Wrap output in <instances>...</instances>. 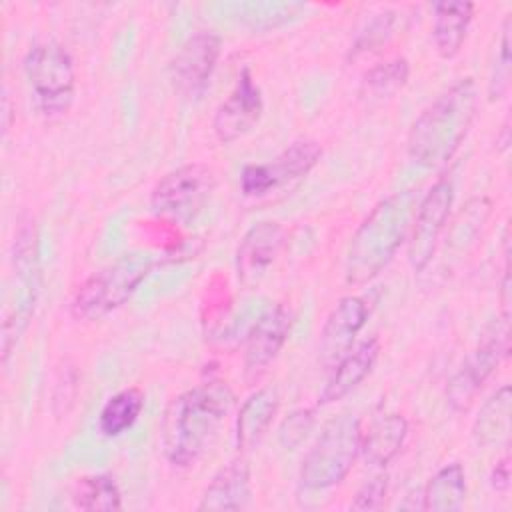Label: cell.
<instances>
[{"label": "cell", "instance_id": "25", "mask_svg": "<svg viewBox=\"0 0 512 512\" xmlns=\"http://www.w3.org/2000/svg\"><path fill=\"white\" fill-rule=\"evenodd\" d=\"M72 502L86 512H112L122 508V494L112 476L90 474L76 480Z\"/></svg>", "mask_w": 512, "mask_h": 512}, {"label": "cell", "instance_id": "31", "mask_svg": "<svg viewBox=\"0 0 512 512\" xmlns=\"http://www.w3.org/2000/svg\"><path fill=\"white\" fill-rule=\"evenodd\" d=\"M490 484L496 490H506L510 486V458L508 454L494 466L490 474Z\"/></svg>", "mask_w": 512, "mask_h": 512}, {"label": "cell", "instance_id": "20", "mask_svg": "<svg viewBox=\"0 0 512 512\" xmlns=\"http://www.w3.org/2000/svg\"><path fill=\"white\" fill-rule=\"evenodd\" d=\"M474 4L466 0H440L432 4V40L442 58H454L468 34Z\"/></svg>", "mask_w": 512, "mask_h": 512}, {"label": "cell", "instance_id": "22", "mask_svg": "<svg viewBox=\"0 0 512 512\" xmlns=\"http://www.w3.org/2000/svg\"><path fill=\"white\" fill-rule=\"evenodd\" d=\"M510 418H512V392L504 384L494 390L478 410L472 424V438L478 446L490 448L508 444L510 438Z\"/></svg>", "mask_w": 512, "mask_h": 512}, {"label": "cell", "instance_id": "3", "mask_svg": "<svg viewBox=\"0 0 512 512\" xmlns=\"http://www.w3.org/2000/svg\"><path fill=\"white\" fill-rule=\"evenodd\" d=\"M416 206L414 190H402L382 198L370 210L348 244L344 260L348 284H366L390 264L410 232Z\"/></svg>", "mask_w": 512, "mask_h": 512}, {"label": "cell", "instance_id": "1", "mask_svg": "<svg viewBox=\"0 0 512 512\" xmlns=\"http://www.w3.org/2000/svg\"><path fill=\"white\" fill-rule=\"evenodd\" d=\"M234 406V392L222 380H208L172 398L162 420V450L176 468L200 460L212 446Z\"/></svg>", "mask_w": 512, "mask_h": 512}, {"label": "cell", "instance_id": "23", "mask_svg": "<svg viewBox=\"0 0 512 512\" xmlns=\"http://www.w3.org/2000/svg\"><path fill=\"white\" fill-rule=\"evenodd\" d=\"M466 500V474L458 462L442 466L426 484L422 492V510L454 512Z\"/></svg>", "mask_w": 512, "mask_h": 512}, {"label": "cell", "instance_id": "17", "mask_svg": "<svg viewBox=\"0 0 512 512\" xmlns=\"http://www.w3.org/2000/svg\"><path fill=\"white\" fill-rule=\"evenodd\" d=\"M378 356L380 340L376 336L362 340L356 348L346 352L332 368L330 378L318 396V402L332 404L348 396L372 372Z\"/></svg>", "mask_w": 512, "mask_h": 512}, {"label": "cell", "instance_id": "16", "mask_svg": "<svg viewBox=\"0 0 512 512\" xmlns=\"http://www.w3.org/2000/svg\"><path fill=\"white\" fill-rule=\"evenodd\" d=\"M284 246V228L274 220L252 224L236 248L238 282L252 290L256 288Z\"/></svg>", "mask_w": 512, "mask_h": 512}, {"label": "cell", "instance_id": "2", "mask_svg": "<svg viewBox=\"0 0 512 512\" xmlns=\"http://www.w3.org/2000/svg\"><path fill=\"white\" fill-rule=\"evenodd\" d=\"M478 110V86L472 76L456 80L412 122L408 154L424 168L444 166L470 132Z\"/></svg>", "mask_w": 512, "mask_h": 512}, {"label": "cell", "instance_id": "19", "mask_svg": "<svg viewBox=\"0 0 512 512\" xmlns=\"http://www.w3.org/2000/svg\"><path fill=\"white\" fill-rule=\"evenodd\" d=\"M280 406L278 390L272 386L258 388L240 406L236 418V446L240 452L254 450L268 432Z\"/></svg>", "mask_w": 512, "mask_h": 512}, {"label": "cell", "instance_id": "6", "mask_svg": "<svg viewBox=\"0 0 512 512\" xmlns=\"http://www.w3.org/2000/svg\"><path fill=\"white\" fill-rule=\"evenodd\" d=\"M24 76L40 114L48 118L70 110L76 90V72L70 52L56 40L30 46L24 56Z\"/></svg>", "mask_w": 512, "mask_h": 512}, {"label": "cell", "instance_id": "4", "mask_svg": "<svg viewBox=\"0 0 512 512\" xmlns=\"http://www.w3.org/2000/svg\"><path fill=\"white\" fill-rule=\"evenodd\" d=\"M156 256L132 250L92 272L74 292L70 314L76 320H98L126 304L156 266Z\"/></svg>", "mask_w": 512, "mask_h": 512}, {"label": "cell", "instance_id": "13", "mask_svg": "<svg viewBox=\"0 0 512 512\" xmlns=\"http://www.w3.org/2000/svg\"><path fill=\"white\" fill-rule=\"evenodd\" d=\"M222 40L212 30H198L184 40L170 64L174 88L182 96H198L216 68Z\"/></svg>", "mask_w": 512, "mask_h": 512}, {"label": "cell", "instance_id": "7", "mask_svg": "<svg viewBox=\"0 0 512 512\" xmlns=\"http://www.w3.org/2000/svg\"><path fill=\"white\" fill-rule=\"evenodd\" d=\"M510 350V320L500 318L490 322L478 346L454 372L446 386V402L454 412H466L482 390L486 380L496 372L500 362Z\"/></svg>", "mask_w": 512, "mask_h": 512}, {"label": "cell", "instance_id": "21", "mask_svg": "<svg viewBox=\"0 0 512 512\" xmlns=\"http://www.w3.org/2000/svg\"><path fill=\"white\" fill-rule=\"evenodd\" d=\"M408 436V420L402 414H386L376 418L366 432H362L360 454L376 468L388 466L404 446Z\"/></svg>", "mask_w": 512, "mask_h": 512}, {"label": "cell", "instance_id": "18", "mask_svg": "<svg viewBox=\"0 0 512 512\" xmlns=\"http://www.w3.org/2000/svg\"><path fill=\"white\" fill-rule=\"evenodd\" d=\"M252 496L250 466L240 456L224 464L206 486L198 510H242Z\"/></svg>", "mask_w": 512, "mask_h": 512}, {"label": "cell", "instance_id": "27", "mask_svg": "<svg viewBox=\"0 0 512 512\" xmlns=\"http://www.w3.org/2000/svg\"><path fill=\"white\" fill-rule=\"evenodd\" d=\"M396 24H398V12H394V10H384V12L374 14L364 24V28L356 34V38L350 46L348 58H358L362 54H370V52L378 50L382 44H386L394 36Z\"/></svg>", "mask_w": 512, "mask_h": 512}, {"label": "cell", "instance_id": "10", "mask_svg": "<svg viewBox=\"0 0 512 512\" xmlns=\"http://www.w3.org/2000/svg\"><path fill=\"white\" fill-rule=\"evenodd\" d=\"M214 182V172L208 166L200 162L184 164L156 182L150 194V206L160 216L190 220L208 202Z\"/></svg>", "mask_w": 512, "mask_h": 512}, {"label": "cell", "instance_id": "29", "mask_svg": "<svg viewBox=\"0 0 512 512\" xmlns=\"http://www.w3.org/2000/svg\"><path fill=\"white\" fill-rule=\"evenodd\" d=\"M312 428H314V412L310 408H298L282 420L278 428V442L282 448L294 450L308 438Z\"/></svg>", "mask_w": 512, "mask_h": 512}, {"label": "cell", "instance_id": "26", "mask_svg": "<svg viewBox=\"0 0 512 512\" xmlns=\"http://www.w3.org/2000/svg\"><path fill=\"white\" fill-rule=\"evenodd\" d=\"M410 76V64L406 58H392L382 64H376L364 74L362 90L374 98H388L396 94Z\"/></svg>", "mask_w": 512, "mask_h": 512}, {"label": "cell", "instance_id": "8", "mask_svg": "<svg viewBox=\"0 0 512 512\" xmlns=\"http://www.w3.org/2000/svg\"><path fill=\"white\" fill-rule=\"evenodd\" d=\"M14 270H16V304L2 324V360L6 362L12 346L28 328L40 286L38 236L34 220H22L14 236Z\"/></svg>", "mask_w": 512, "mask_h": 512}, {"label": "cell", "instance_id": "11", "mask_svg": "<svg viewBox=\"0 0 512 512\" xmlns=\"http://www.w3.org/2000/svg\"><path fill=\"white\" fill-rule=\"evenodd\" d=\"M452 202L454 186L448 178H440L416 206L408 238V262L414 272H422L432 262L438 240L446 228Z\"/></svg>", "mask_w": 512, "mask_h": 512}, {"label": "cell", "instance_id": "14", "mask_svg": "<svg viewBox=\"0 0 512 512\" xmlns=\"http://www.w3.org/2000/svg\"><path fill=\"white\" fill-rule=\"evenodd\" d=\"M368 314V304L360 296H344L328 312L318 340V362L326 370H332L352 350L356 336L366 326Z\"/></svg>", "mask_w": 512, "mask_h": 512}, {"label": "cell", "instance_id": "9", "mask_svg": "<svg viewBox=\"0 0 512 512\" xmlns=\"http://www.w3.org/2000/svg\"><path fill=\"white\" fill-rule=\"evenodd\" d=\"M320 158L322 146L316 140H296L270 162L246 164L240 174V190L250 198L266 196L306 178L310 170L320 162Z\"/></svg>", "mask_w": 512, "mask_h": 512}, {"label": "cell", "instance_id": "15", "mask_svg": "<svg viewBox=\"0 0 512 512\" xmlns=\"http://www.w3.org/2000/svg\"><path fill=\"white\" fill-rule=\"evenodd\" d=\"M264 110V100L258 84L252 78V72L244 68L238 74L236 86L228 98L218 106L214 114V134L220 142L230 144L244 134H248L260 120Z\"/></svg>", "mask_w": 512, "mask_h": 512}, {"label": "cell", "instance_id": "24", "mask_svg": "<svg viewBox=\"0 0 512 512\" xmlns=\"http://www.w3.org/2000/svg\"><path fill=\"white\" fill-rule=\"evenodd\" d=\"M144 408V392L136 386L124 388L110 396L100 410L98 430L106 438H116L130 430Z\"/></svg>", "mask_w": 512, "mask_h": 512}, {"label": "cell", "instance_id": "12", "mask_svg": "<svg viewBox=\"0 0 512 512\" xmlns=\"http://www.w3.org/2000/svg\"><path fill=\"white\" fill-rule=\"evenodd\" d=\"M292 314L284 304L268 306L252 324L244 346V380L254 384L262 378L268 366L288 340Z\"/></svg>", "mask_w": 512, "mask_h": 512}, {"label": "cell", "instance_id": "28", "mask_svg": "<svg viewBox=\"0 0 512 512\" xmlns=\"http://www.w3.org/2000/svg\"><path fill=\"white\" fill-rule=\"evenodd\" d=\"M510 26H512V14H508L502 22V32H500V42H498V54L492 64L490 80H488V96L490 100H498L506 94L510 86Z\"/></svg>", "mask_w": 512, "mask_h": 512}, {"label": "cell", "instance_id": "30", "mask_svg": "<svg viewBox=\"0 0 512 512\" xmlns=\"http://www.w3.org/2000/svg\"><path fill=\"white\" fill-rule=\"evenodd\" d=\"M386 494H388V476L384 472H378L358 488L350 508L352 510H378L384 506Z\"/></svg>", "mask_w": 512, "mask_h": 512}, {"label": "cell", "instance_id": "5", "mask_svg": "<svg viewBox=\"0 0 512 512\" xmlns=\"http://www.w3.org/2000/svg\"><path fill=\"white\" fill-rule=\"evenodd\" d=\"M362 428L352 414L332 418L300 464V484L306 490H328L340 484L360 456Z\"/></svg>", "mask_w": 512, "mask_h": 512}]
</instances>
